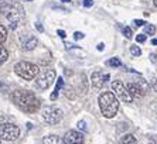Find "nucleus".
<instances>
[{"instance_id":"obj_23","label":"nucleus","mask_w":157,"mask_h":144,"mask_svg":"<svg viewBox=\"0 0 157 144\" xmlns=\"http://www.w3.org/2000/svg\"><path fill=\"white\" fill-rule=\"evenodd\" d=\"M86 122H84V120H79V122L77 123V129H78V131H85L86 130Z\"/></svg>"},{"instance_id":"obj_16","label":"nucleus","mask_w":157,"mask_h":144,"mask_svg":"<svg viewBox=\"0 0 157 144\" xmlns=\"http://www.w3.org/2000/svg\"><path fill=\"white\" fill-rule=\"evenodd\" d=\"M7 59H9V51L4 47H0V65H3Z\"/></svg>"},{"instance_id":"obj_18","label":"nucleus","mask_w":157,"mask_h":144,"mask_svg":"<svg viewBox=\"0 0 157 144\" xmlns=\"http://www.w3.org/2000/svg\"><path fill=\"white\" fill-rule=\"evenodd\" d=\"M143 31H144V34H147V36H154V34H156V27H154L153 24H146L144 28H143Z\"/></svg>"},{"instance_id":"obj_4","label":"nucleus","mask_w":157,"mask_h":144,"mask_svg":"<svg viewBox=\"0 0 157 144\" xmlns=\"http://www.w3.org/2000/svg\"><path fill=\"white\" fill-rule=\"evenodd\" d=\"M4 16L7 17L10 28L16 30L17 25L24 20V9H23L21 4H18V3L9 4V9H7V11L4 13Z\"/></svg>"},{"instance_id":"obj_15","label":"nucleus","mask_w":157,"mask_h":144,"mask_svg":"<svg viewBox=\"0 0 157 144\" xmlns=\"http://www.w3.org/2000/svg\"><path fill=\"white\" fill-rule=\"evenodd\" d=\"M121 144H137V140L133 134H124L121 138Z\"/></svg>"},{"instance_id":"obj_14","label":"nucleus","mask_w":157,"mask_h":144,"mask_svg":"<svg viewBox=\"0 0 157 144\" xmlns=\"http://www.w3.org/2000/svg\"><path fill=\"white\" fill-rule=\"evenodd\" d=\"M64 86V79H62L61 76H59L58 79H57V85H55V89H54V92L51 93V96H50V99L51 100H55L57 97H58V92H59V89Z\"/></svg>"},{"instance_id":"obj_17","label":"nucleus","mask_w":157,"mask_h":144,"mask_svg":"<svg viewBox=\"0 0 157 144\" xmlns=\"http://www.w3.org/2000/svg\"><path fill=\"white\" fill-rule=\"evenodd\" d=\"M6 38H7V28L0 23V45L6 41Z\"/></svg>"},{"instance_id":"obj_36","label":"nucleus","mask_w":157,"mask_h":144,"mask_svg":"<svg viewBox=\"0 0 157 144\" xmlns=\"http://www.w3.org/2000/svg\"><path fill=\"white\" fill-rule=\"evenodd\" d=\"M2 88H3V83H2V82H0V89H2Z\"/></svg>"},{"instance_id":"obj_9","label":"nucleus","mask_w":157,"mask_h":144,"mask_svg":"<svg viewBox=\"0 0 157 144\" xmlns=\"http://www.w3.org/2000/svg\"><path fill=\"white\" fill-rule=\"evenodd\" d=\"M112 90H113L115 96H117L122 102H124V103H130V102L133 100V97L130 96V93L128 92L126 86H124L121 81H113V82H112Z\"/></svg>"},{"instance_id":"obj_7","label":"nucleus","mask_w":157,"mask_h":144,"mask_svg":"<svg viewBox=\"0 0 157 144\" xmlns=\"http://www.w3.org/2000/svg\"><path fill=\"white\" fill-rule=\"evenodd\" d=\"M41 115H43V119L47 124H58L62 120V110L58 108H52V106H45L41 110Z\"/></svg>"},{"instance_id":"obj_35","label":"nucleus","mask_w":157,"mask_h":144,"mask_svg":"<svg viewBox=\"0 0 157 144\" xmlns=\"http://www.w3.org/2000/svg\"><path fill=\"white\" fill-rule=\"evenodd\" d=\"M154 6H156V7H157V0H154Z\"/></svg>"},{"instance_id":"obj_24","label":"nucleus","mask_w":157,"mask_h":144,"mask_svg":"<svg viewBox=\"0 0 157 144\" xmlns=\"http://www.w3.org/2000/svg\"><path fill=\"white\" fill-rule=\"evenodd\" d=\"M82 38H84V32H81V31L74 32V40H82Z\"/></svg>"},{"instance_id":"obj_20","label":"nucleus","mask_w":157,"mask_h":144,"mask_svg":"<svg viewBox=\"0 0 157 144\" xmlns=\"http://www.w3.org/2000/svg\"><path fill=\"white\" fill-rule=\"evenodd\" d=\"M9 9V3L6 0H0V14H4Z\"/></svg>"},{"instance_id":"obj_29","label":"nucleus","mask_w":157,"mask_h":144,"mask_svg":"<svg viewBox=\"0 0 157 144\" xmlns=\"http://www.w3.org/2000/svg\"><path fill=\"white\" fill-rule=\"evenodd\" d=\"M36 28L38 30V31H40V32H43V31H44V27L40 24V23H36Z\"/></svg>"},{"instance_id":"obj_34","label":"nucleus","mask_w":157,"mask_h":144,"mask_svg":"<svg viewBox=\"0 0 157 144\" xmlns=\"http://www.w3.org/2000/svg\"><path fill=\"white\" fill-rule=\"evenodd\" d=\"M61 2H62V3H70L71 0H61Z\"/></svg>"},{"instance_id":"obj_25","label":"nucleus","mask_w":157,"mask_h":144,"mask_svg":"<svg viewBox=\"0 0 157 144\" xmlns=\"http://www.w3.org/2000/svg\"><path fill=\"white\" fill-rule=\"evenodd\" d=\"M146 40H147V37L144 36V34H139V36L136 37V41H137V43H144Z\"/></svg>"},{"instance_id":"obj_31","label":"nucleus","mask_w":157,"mask_h":144,"mask_svg":"<svg viewBox=\"0 0 157 144\" xmlns=\"http://www.w3.org/2000/svg\"><path fill=\"white\" fill-rule=\"evenodd\" d=\"M65 45H67V50H71L72 47H77V45H72V44H70V43H67Z\"/></svg>"},{"instance_id":"obj_32","label":"nucleus","mask_w":157,"mask_h":144,"mask_svg":"<svg viewBox=\"0 0 157 144\" xmlns=\"http://www.w3.org/2000/svg\"><path fill=\"white\" fill-rule=\"evenodd\" d=\"M153 88H154V90H157V79L153 82Z\"/></svg>"},{"instance_id":"obj_19","label":"nucleus","mask_w":157,"mask_h":144,"mask_svg":"<svg viewBox=\"0 0 157 144\" xmlns=\"http://www.w3.org/2000/svg\"><path fill=\"white\" fill-rule=\"evenodd\" d=\"M108 65H109V66H112V68H117V66H121V59H119L117 57L110 58L109 61H108Z\"/></svg>"},{"instance_id":"obj_30","label":"nucleus","mask_w":157,"mask_h":144,"mask_svg":"<svg viewBox=\"0 0 157 144\" xmlns=\"http://www.w3.org/2000/svg\"><path fill=\"white\" fill-rule=\"evenodd\" d=\"M103 48H105V44L101 43V44L98 45V50H99V51H103Z\"/></svg>"},{"instance_id":"obj_22","label":"nucleus","mask_w":157,"mask_h":144,"mask_svg":"<svg viewBox=\"0 0 157 144\" xmlns=\"http://www.w3.org/2000/svg\"><path fill=\"white\" fill-rule=\"evenodd\" d=\"M122 32H123V36L126 37V38H132V36H133V31H132L130 27H123Z\"/></svg>"},{"instance_id":"obj_1","label":"nucleus","mask_w":157,"mask_h":144,"mask_svg":"<svg viewBox=\"0 0 157 144\" xmlns=\"http://www.w3.org/2000/svg\"><path fill=\"white\" fill-rule=\"evenodd\" d=\"M11 100L18 109L26 113H34L40 109V100L33 92L27 89H16L11 93Z\"/></svg>"},{"instance_id":"obj_26","label":"nucleus","mask_w":157,"mask_h":144,"mask_svg":"<svg viewBox=\"0 0 157 144\" xmlns=\"http://www.w3.org/2000/svg\"><path fill=\"white\" fill-rule=\"evenodd\" d=\"M133 23H135V24L137 25V27H142V25H143V27H144V25L147 24L146 21H143V20H137V18H136V20H135V21H133Z\"/></svg>"},{"instance_id":"obj_10","label":"nucleus","mask_w":157,"mask_h":144,"mask_svg":"<svg viewBox=\"0 0 157 144\" xmlns=\"http://www.w3.org/2000/svg\"><path fill=\"white\" fill-rule=\"evenodd\" d=\"M64 144H84V134L78 130H68L64 136Z\"/></svg>"},{"instance_id":"obj_28","label":"nucleus","mask_w":157,"mask_h":144,"mask_svg":"<svg viewBox=\"0 0 157 144\" xmlns=\"http://www.w3.org/2000/svg\"><path fill=\"white\" fill-rule=\"evenodd\" d=\"M57 34H58V36L61 37V38H65V37H67L65 31H62V30H58V31H57Z\"/></svg>"},{"instance_id":"obj_5","label":"nucleus","mask_w":157,"mask_h":144,"mask_svg":"<svg viewBox=\"0 0 157 144\" xmlns=\"http://www.w3.org/2000/svg\"><path fill=\"white\" fill-rule=\"evenodd\" d=\"M54 79H55V71L51 68H45L38 72V75L36 76V86L41 90H45L54 83Z\"/></svg>"},{"instance_id":"obj_3","label":"nucleus","mask_w":157,"mask_h":144,"mask_svg":"<svg viewBox=\"0 0 157 144\" xmlns=\"http://www.w3.org/2000/svg\"><path fill=\"white\" fill-rule=\"evenodd\" d=\"M14 72L20 78H23V79L33 81V79H36V76L38 75L40 68H38L36 64H31V62L20 61L14 65Z\"/></svg>"},{"instance_id":"obj_27","label":"nucleus","mask_w":157,"mask_h":144,"mask_svg":"<svg viewBox=\"0 0 157 144\" xmlns=\"http://www.w3.org/2000/svg\"><path fill=\"white\" fill-rule=\"evenodd\" d=\"M84 6L85 7H92L94 6V0H84Z\"/></svg>"},{"instance_id":"obj_11","label":"nucleus","mask_w":157,"mask_h":144,"mask_svg":"<svg viewBox=\"0 0 157 144\" xmlns=\"http://www.w3.org/2000/svg\"><path fill=\"white\" fill-rule=\"evenodd\" d=\"M108 79H109V75H102L101 72H94L92 74V79H91L94 90H99Z\"/></svg>"},{"instance_id":"obj_6","label":"nucleus","mask_w":157,"mask_h":144,"mask_svg":"<svg viewBox=\"0 0 157 144\" xmlns=\"http://www.w3.org/2000/svg\"><path fill=\"white\" fill-rule=\"evenodd\" d=\"M20 137V129L13 123H2L0 124V140L14 141Z\"/></svg>"},{"instance_id":"obj_37","label":"nucleus","mask_w":157,"mask_h":144,"mask_svg":"<svg viewBox=\"0 0 157 144\" xmlns=\"http://www.w3.org/2000/svg\"><path fill=\"white\" fill-rule=\"evenodd\" d=\"M0 144H2V140H0Z\"/></svg>"},{"instance_id":"obj_2","label":"nucleus","mask_w":157,"mask_h":144,"mask_svg":"<svg viewBox=\"0 0 157 144\" xmlns=\"http://www.w3.org/2000/svg\"><path fill=\"white\" fill-rule=\"evenodd\" d=\"M99 109L101 113L105 116L106 119H112L117 115L119 110V102L117 97L113 95V92H103L99 96Z\"/></svg>"},{"instance_id":"obj_38","label":"nucleus","mask_w":157,"mask_h":144,"mask_svg":"<svg viewBox=\"0 0 157 144\" xmlns=\"http://www.w3.org/2000/svg\"><path fill=\"white\" fill-rule=\"evenodd\" d=\"M30 2H31V0H30Z\"/></svg>"},{"instance_id":"obj_12","label":"nucleus","mask_w":157,"mask_h":144,"mask_svg":"<svg viewBox=\"0 0 157 144\" xmlns=\"http://www.w3.org/2000/svg\"><path fill=\"white\" fill-rule=\"evenodd\" d=\"M37 44H38V41H37L36 37L29 36L26 41H23V50L24 51H33L34 48L37 47Z\"/></svg>"},{"instance_id":"obj_8","label":"nucleus","mask_w":157,"mask_h":144,"mask_svg":"<svg viewBox=\"0 0 157 144\" xmlns=\"http://www.w3.org/2000/svg\"><path fill=\"white\" fill-rule=\"evenodd\" d=\"M126 89L130 93V96L133 99H142L144 95H146L147 89H149V85L144 79L139 81V82H129L126 85Z\"/></svg>"},{"instance_id":"obj_33","label":"nucleus","mask_w":157,"mask_h":144,"mask_svg":"<svg viewBox=\"0 0 157 144\" xmlns=\"http://www.w3.org/2000/svg\"><path fill=\"white\" fill-rule=\"evenodd\" d=\"M151 44H153V45H157V38H153V40H151Z\"/></svg>"},{"instance_id":"obj_21","label":"nucleus","mask_w":157,"mask_h":144,"mask_svg":"<svg viewBox=\"0 0 157 144\" xmlns=\"http://www.w3.org/2000/svg\"><path fill=\"white\" fill-rule=\"evenodd\" d=\"M130 52H132V55H135V57H140L142 50H140L137 45H132V47H130Z\"/></svg>"},{"instance_id":"obj_13","label":"nucleus","mask_w":157,"mask_h":144,"mask_svg":"<svg viewBox=\"0 0 157 144\" xmlns=\"http://www.w3.org/2000/svg\"><path fill=\"white\" fill-rule=\"evenodd\" d=\"M43 144H64V141L58 136L51 134V136H45L43 138Z\"/></svg>"}]
</instances>
